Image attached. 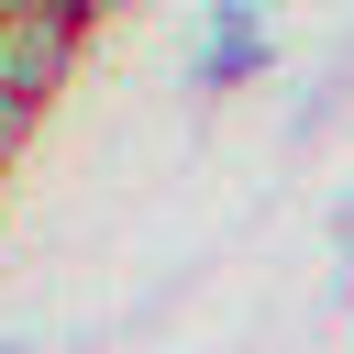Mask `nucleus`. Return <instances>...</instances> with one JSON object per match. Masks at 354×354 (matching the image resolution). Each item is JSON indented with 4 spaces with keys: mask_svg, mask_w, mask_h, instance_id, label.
Returning <instances> with one entry per match:
<instances>
[{
    "mask_svg": "<svg viewBox=\"0 0 354 354\" xmlns=\"http://www.w3.org/2000/svg\"><path fill=\"white\" fill-rule=\"evenodd\" d=\"M77 44H88V22H66V11H44V0H0V88L11 100H55L66 77H77Z\"/></svg>",
    "mask_w": 354,
    "mask_h": 354,
    "instance_id": "nucleus-1",
    "label": "nucleus"
},
{
    "mask_svg": "<svg viewBox=\"0 0 354 354\" xmlns=\"http://www.w3.org/2000/svg\"><path fill=\"white\" fill-rule=\"evenodd\" d=\"M33 133H44V111H33V100H11V88H0V177H11V166H22V144H33Z\"/></svg>",
    "mask_w": 354,
    "mask_h": 354,
    "instance_id": "nucleus-2",
    "label": "nucleus"
},
{
    "mask_svg": "<svg viewBox=\"0 0 354 354\" xmlns=\"http://www.w3.org/2000/svg\"><path fill=\"white\" fill-rule=\"evenodd\" d=\"M44 11H66V22H100V11H111V0H44Z\"/></svg>",
    "mask_w": 354,
    "mask_h": 354,
    "instance_id": "nucleus-3",
    "label": "nucleus"
}]
</instances>
